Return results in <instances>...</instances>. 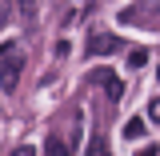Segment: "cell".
Instances as JSON below:
<instances>
[{"instance_id": "6", "label": "cell", "mask_w": 160, "mask_h": 156, "mask_svg": "<svg viewBox=\"0 0 160 156\" xmlns=\"http://www.w3.org/2000/svg\"><path fill=\"white\" fill-rule=\"evenodd\" d=\"M144 136V120H128L124 124V140H140Z\"/></svg>"}, {"instance_id": "11", "label": "cell", "mask_w": 160, "mask_h": 156, "mask_svg": "<svg viewBox=\"0 0 160 156\" xmlns=\"http://www.w3.org/2000/svg\"><path fill=\"white\" fill-rule=\"evenodd\" d=\"M4 16H8V4H0V20H4Z\"/></svg>"}, {"instance_id": "12", "label": "cell", "mask_w": 160, "mask_h": 156, "mask_svg": "<svg viewBox=\"0 0 160 156\" xmlns=\"http://www.w3.org/2000/svg\"><path fill=\"white\" fill-rule=\"evenodd\" d=\"M156 80H160V68H156Z\"/></svg>"}, {"instance_id": "10", "label": "cell", "mask_w": 160, "mask_h": 156, "mask_svg": "<svg viewBox=\"0 0 160 156\" xmlns=\"http://www.w3.org/2000/svg\"><path fill=\"white\" fill-rule=\"evenodd\" d=\"M12 156H36V148H28V144H24V148H16Z\"/></svg>"}, {"instance_id": "4", "label": "cell", "mask_w": 160, "mask_h": 156, "mask_svg": "<svg viewBox=\"0 0 160 156\" xmlns=\"http://www.w3.org/2000/svg\"><path fill=\"white\" fill-rule=\"evenodd\" d=\"M44 152H48V156H72V152H68V144H64L60 136H48V140H44Z\"/></svg>"}, {"instance_id": "13", "label": "cell", "mask_w": 160, "mask_h": 156, "mask_svg": "<svg viewBox=\"0 0 160 156\" xmlns=\"http://www.w3.org/2000/svg\"><path fill=\"white\" fill-rule=\"evenodd\" d=\"M104 156H112V152H104Z\"/></svg>"}, {"instance_id": "7", "label": "cell", "mask_w": 160, "mask_h": 156, "mask_svg": "<svg viewBox=\"0 0 160 156\" xmlns=\"http://www.w3.org/2000/svg\"><path fill=\"white\" fill-rule=\"evenodd\" d=\"M144 60H148L144 48H132V52H128V64H132V68H144Z\"/></svg>"}, {"instance_id": "3", "label": "cell", "mask_w": 160, "mask_h": 156, "mask_svg": "<svg viewBox=\"0 0 160 156\" xmlns=\"http://www.w3.org/2000/svg\"><path fill=\"white\" fill-rule=\"evenodd\" d=\"M88 80H96V84H104V92H108V100H120L124 96V80L112 72V68H92L88 72Z\"/></svg>"}, {"instance_id": "8", "label": "cell", "mask_w": 160, "mask_h": 156, "mask_svg": "<svg viewBox=\"0 0 160 156\" xmlns=\"http://www.w3.org/2000/svg\"><path fill=\"white\" fill-rule=\"evenodd\" d=\"M148 120H156V124H160V96L148 104Z\"/></svg>"}, {"instance_id": "1", "label": "cell", "mask_w": 160, "mask_h": 156, "mask_svg": "<svg viewBox=\"0 0 160 156\" xmlns=\"http://www.w3.org/2000/svg\"><path fill=\"white\" fill-rule=\"evenodd\" d=\"M20 72H24V52H20L12 40H4L0 44V88L4 92H16Z\"/></svg>"}, {"instance_id": "5", "label": "cell", "mask_w": 160, "mask_h": 156, "mask_svg": "<svg viewBox=\"0 0 160 156\" xmlns=\"http://www.w3.org/2000/svg\"><path fill=\"white\" fill-rule=\"evenodd\" d=\"M104 152H108V144H104V136L96 132V136L88 140V148H84V156H104Z\"/></svg>"}, {"instance_id": "9", "label": "cell", "mask_w": 160, "mask_h": 156, "mask_svg": "<svg viewBox=\"0 0 160 156\" xmlns=\"http://www.w3.org/2000/svg\"><path fill=\"white\" fill-rule=\"evenodd\" d=\"M156 152H160L156 144H144V148H140V152H136V156H156Z\"/></svg>"}, {"instance_id": "2", "label": "cell", "mask_w": 160, "mask_h": 156, "mask_svg": "<svg viewBox=\"0 0 160 156\" xmlns=\"http://www.w3.org/2000/svg\"><path fill=\"white\" fill-rule=\"evenodd\" d=\"M124 44H120L116 32H92L88 36V56H108V52H120Z\"/></svg>"}]
</instances>
